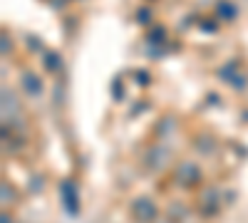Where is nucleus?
Returning a JSON list of instances; mask_svg holds the SVG:
<instances>
[{"label": "nucleus", "instance_id": "nucleus-2", "mask_svg": "<svg viewBox=\"0 0 248 223\" xmlns=\"http://www.w3.org/2000/svg\"><path fill=\"white\" fill-rule=\"evenodd\" d=\"M62 196H65V206H67V213H77V193H75V186L72 184H65L62 186Z\"/></svg>", "mask_w": 248, "mask_h": 223}, {"label": "nucleus", "instance_id": "nucleus-1", "mask_svg": "<svg viewBox=\"0 0 248 223\" xmlns=\"http://www.w3.org/2000/svg\"><path fill=\"white\" fill-rule=\"evenodd\" d=\"M134 216L137 218H154V204L152 201H147V198H139V201H134Z\"/></svg>", "mask_w": 248, "mask_h": 223}]
</instances>
